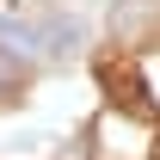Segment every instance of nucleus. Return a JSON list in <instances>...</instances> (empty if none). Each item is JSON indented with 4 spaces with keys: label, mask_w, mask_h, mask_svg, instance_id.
Listing matches in <instances>:
<instances>
[{
    "label": "nucleus",
    "mask_w": 160,
    "mask_h": 160,
    "mask_svg": "<svg viewBox=\"0 0 160 160\" xmlns=\"http://www.w3.org/2000/svg\"><path fill=\"white\" fill-rule=\"evenodd\" d=\"M154 142H160L154 123H148V117H129V111H117V105L92 123L99 160H154Z\"/></svg>",
    "instance_id": "nucleus-2"
},
{
    "label": "nucleus",
    "mask_w": 160,
    "mask_h": 160,
    "mask_svg": "<svg viewBox=\"0 0 160 160\" xmlns=\"http://www.w3.org/2000/svg\"><path fill=\"white\" fill-rule=\"evenodd\" d=\"M0 49L19 56L25 68L31 62H62L80 49V25L62 19V12H37V19H0Z\"/></svg>",
    "instance_id": "nucleus-1"
},
{
    "label": "nucleus",
    "mask_w": 160,
    "mask_h": 160,
    "mask_svg": "<svg viewBox=\"0 0 160 160\" xmlns=\"http://www.w3.org/2000/svg\"><path fill=\"white\" fill-rule=\"evenodd\" d=\"M160 25V0H117L111 6V37L117 43H142Z\"/></svg>",
    "instance_id": "nucleus-3"
},
{
    "label": "nucleus",
    "mask_w": 160,
    "mask_h": 160,
    "mask_svg": "<svg viewBox=\"0 0 160 160\" xmlns=\"http://www.w3.org/2000/svg\"><path fill=\"white\" fill-rule=\"evenodd\" d=\"M19 86H25V62H19V56H6V49H0V105L12 99Z\"/></svg>",
    "instance_id": "nucleus-4"
}]
</instances>
